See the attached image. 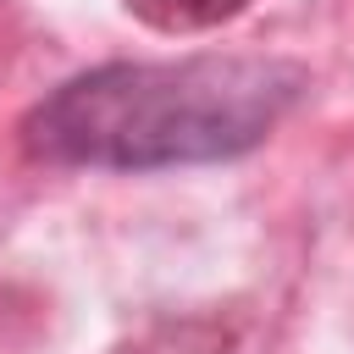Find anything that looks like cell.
<instances>
[{"instance_id":"7a4b0ae2","label":"cell","mask_w":354,"mask_h":354,"mask_svg":"<svg viewBox=\"0 0 354 354\" xmlns=\"http://www.w3.org/2000/svg\"><path fill=\"white\" fill-rule=\"evenodd\" d=\"M177 22H194V28H205V22H221V17H238L249 0H160Z\"/></svg>"},{"instance_id":"6da1fadb","label":"cell","mask_w":354,"mask_h":354,"mask_svg":"<svg viewBox=\"0 0 354 354\" xmlns=\"http://www.w3.org/2000/svg\"><path fill=\"white\" fill-rule=\"evenodd\" d=\"M304 66L282 55L111 61L44 94L22 144L61 166L160 171L249 155L299 105Z\"/></svg>"}]
</instances>
